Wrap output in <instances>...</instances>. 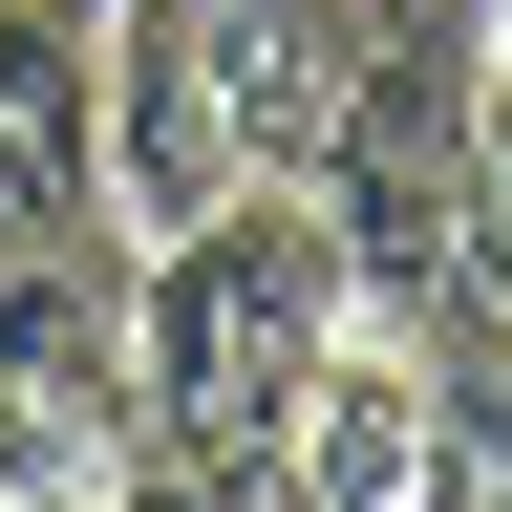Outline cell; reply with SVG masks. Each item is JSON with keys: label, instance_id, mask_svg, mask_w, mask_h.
Wrapping results in <instances>:
<instances>
[{"label": "cell", "instance_id": "5", "mask_svg": "<svg viewBox=\"0 0 512 512\" xmlns=\"http://www.w3.org/2000/svg\"><path fill=\"white\" fill-rule=\"evenodd\" d=\"M0 512H107V427H0Z\"/></svg>", "mask_w": 512, "mask_h": 512}, {"label": "cell", "instance_id": "1", "mask_svg": "<svg viewBox=\"0 0 512 512\" xmlns=\"http://www.w3.org/2000/svg\"><path fill=\"white\" fill-rule=\"evenodd\" d=\"M363 64V0H86V150H107V235L150 256L214 192H299L320 107Z\"/></svg>", "mask_w": 512, "mask_h": 512}, {"label": "cell", "instance_id": "6", "mask_svg": "<svg viewBox=\"0 0 512 512\" xmlns=\"http://www.w3.org/2000/svg\"><path fill=\"white\" fill-rule=\"evenodd\" d=\"M107 512H299V491H278V448H256V470H128L107 448Z\"/></svg>", "mask_w": 512, "mask_h": 512}, {"label": "cell", "instance_id": "7", "mask_svg": "<svg viewBox=\"0 0 512 512\" xmlns=\"http://www.w3.org/2000/svg\"><path fill=\"white\" fill-rule=\"evenodd\" d=\"M448 22H470V64H491V86H512V0H448Z\"/></svg>", "mask_w": 512, "mask_h": 512}, {"label": "cell", "instance_id": "4", "mask_svg": "<svg viewBox=\"0 0 512 512\" xmlns=\"http://www.w3.org/2000/svg\"><path fill=\"white\" fill-rule=\"evenodd\" d=\"M406 512H512V342H448L427 320V491Z\"/></svg>", "mask_w": 512, "mask_h": 512}, {"label": "cell", "instance_id": "2", "mask_svg": "<svg viewBox=\"0 0 512 512\" xmlns=\"http://www.w3.org/2000/svg\"><path fill=\"white\" fill-rule=\"evenodd\" d=\"M320 342H342V256H320V214H299V192H214L192 235L128 256L107 448H128V470H256Z\"/></svg>", "mask_w": 512, "mask_h": 512}, {"label": "cell", "instance_id": "3", "mask_svg": "<svg viewBox=\"0 0 512 512\" xmlns=\"http://www.w3.org/2000/svg\"><path fill=\"white\" fill-rule=\"evenodd\" d=\"M278 491L299 512H406L427 491V320L342 299V342H320L299 406H278Z\"/></svg>", "mask_w": 512, "mask_h": 512}]
</instances>
